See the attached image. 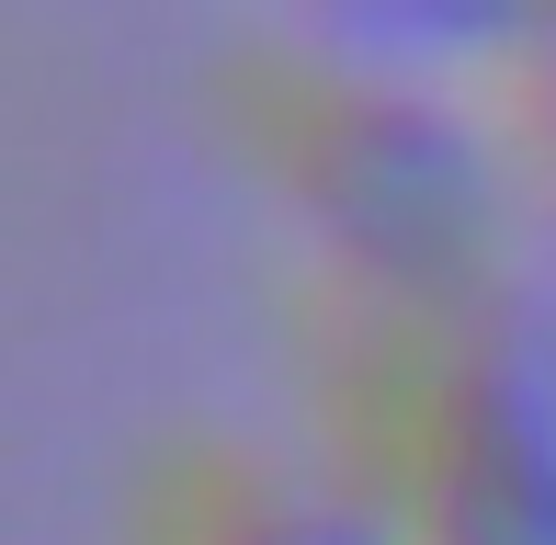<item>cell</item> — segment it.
Instances as JSON below:
<instances>
[{
  "label": "cell",
  "mask_w": 556,
  "mask_h": 545,
  "mask_svg": "<svg viewBox=\"0 0 556 545\" xmlns=\"http://www.w3.org/2000/svg\"><path fill=\"white\" fill-rule=\"evenodd\" d=\"M170 545H397V523L375 500H341V489H307L285 466H193L182 511H170Z\"/></svg>",
  "instance_id": "7a4b0ae2"
},
{
  "label": "cell",
  "mask_w": 556,
  "mask_h": 545,
  "mask_svg": "<svg viewBox=\"0 0 556 545\" xmlns=\"http://www.w3.org/2000/svg\"><path fill=\"white\" fill-rule=\"evenodd\" d=\"M352 443L387 523L432 545H556V330L454 272L387 307L352 364Z\"/></svg>",
  "instance_id": "6da1fadb"
}]
</instances>
